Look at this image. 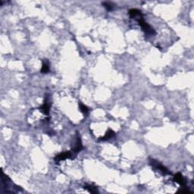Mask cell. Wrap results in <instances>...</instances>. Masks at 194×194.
<instances>
[{
  "instance_id": "6da1fadb",
  "label": "cell",
  "mask_w": 194,
  "mask_h": 194,
  "mask_svg": "<svg viewBox=\"0 0 194 194\" xmlns=\"http://www.w3.org/2000/svg\"><path fill=\"white\" fill-rule=\"evenodd\" d=\"M150 165L154 168L159 170L160 171L162 174H164V175H171V174L165 166L163 165L161 163H160L159 161H157V160L150 159Z\"/></svg>"
},
{
  "instance_id": "7a4b0ae2",
  "label": "cell",
  "mask_w": 194,
  "mask_h": 194,
  "mask_svg": "<svg viewBox=\"0 0 194 194\" xmlns=\"http://www.w3.org/2000/svg\"><path fill=\"white\" fill-rule=\"evenodd\" d=\"M138 23H139V25L142 27V29L144 30V31L147 34H150V35H154L155 34V31L150 25H149L148 23H146L144 21V18L142 19L138 20Z\"/></svg>"
},
{
  "instance_id": "3957f363",
  "label": "cell",
  "mask_w": 194,
  "mask_h": 194,
  "mask_svg": "<svg viewBox=\"0 0 194 194\" xmlns=\"http://www.w3.org/2000/svg\"><path fill=\"white\" fill-rule=\"evenodd\" d=\"M73 151H67V152H61V153L58 154L54 158V160H55L56 162H59L61 161H64V160L68 159V158H74V155H73Z\"/></svg>"
},
{
  "instance_id": "277c9868",
  "label": "cell",
  "mask_w": 194,
  "mask_h": 194,
  "mask_svg": "<svg viewBox=\"0 0 194 194\" xmlns=\"http://www.w3.org/2000/svg\"><path fill=\"white\" fill-rule=\"evenodd\" d=\"M129 15H130V17L131 18H135L137 21L140 19H142L143 17H144L142 12L136 9H132L130 10H129Z\"/></svg>"
},
{
  "instance_id": "5b68a950",
  "label": "cell",
  "mask_w": 194,
  "mask_h": 194,
  "mask_svg": "<svg viewBox=\"0 0 194 194\" xmlns=\"http://www.w3.org/2000/svg\"><path fill=\"white\" fill-rule=\"evenodd\" d=\"M50 106L51 104L49 102V97L48 96H46L45 100H44V104L43 106H41V107H40V110L42 112H43L45 115H48L49 114V110H50Z\"/></svg>"
},
{
  "instance_id": "8992f818",
  "label": "cell",
  "mask_w": 194,
  "mask_h": 194,
  "mask_svg": "<svg viewBox=\"0 0 194 194\" xmlns=\"http://www.w3.org/2000/svg\"><path fill=\"white\" fill-rule=\"evenodd\" d=\"M174 181L177 182L178 184H179L180 185L182 186L183 187H186V181L184 178L183 175L181 173H177L174 175Z\"/></svg>"
},
{
  "instance_id": "52a82bcc",
  "label": "cell",
  "mask_w": 194,
  "mask_h": 194,
  "mask_svg": "<svg viewBox=\"0 0 194 194\" xmlns=\"http://www.w3.org/2000/svg\"><path fill=\"white\" fill-rule=\"evenodd\" d=\"M83 149V145H82V142H81V140L80 136L78 135V133L77 134L76 137V144H75V146L73 149V152L74 153H78L80 151H81V149Z\"/></svg>"
},
{
  "instance_id": "ba28073f",
  "label": "cell",
  "mask_w": 194,
  "mask_h": 194,
  "mask_svg": "<svg viewBox=\"0 0 194 194\" xmlns=\"http://www.w3.org/2000/svg\"><path fill=\"white\" fill-rule=\"evenodd\" d=\"M50 71L49 68V61L48 60H43L42 61V68H41L40 72L42 74H47Z\"/></svg>"
},
{
  "instance_id": "9c48e42d",
  "label": "cell",
  "mask_w": 194,
  "mask_h": 194,
  "mask_svg": "<svg viewBox=\"0 0 194 194\" xmlns=\"http://www.w3.org/2000/svg\"><path fill=\"white\" fill-rule=\"evenodd\" d=\"M115 135V133L113 131V130H112V129H109V130H108V131L106 132V134H105L104 137H100L99 140H102V141H105V140H109L111 139V138L114 137Z\"/></svg>"
},
{
  "instance_id": "30bf717a",
  "label": "cell",
  "mask_w": 194,
  "mask_h": 194,
  "mask_svg": "<svg viewBox=\"0 0 194 194\" xmlns=\"http://www.w3.org/2000/svg\"><path fill=\"white\" fill-rule=\"evenodd\" d=\"M84 189L88 190V191L91 193H99L97 187H96V186L93 185V184H85V185H84Z\"/></svg>"
},
{
  "instance_id": "8fae6325",
  "label": "cell",
  "mask_w": 194,
  "mask_h": 194,
  "mask_svg": "<svg viewBox=\"0 0 194 194\" xmlns=\"http://www.w3.org/2000/svg\"><path fill=\"white\" fill-rule=\"evenodd\" d=\"M79 107H80V110H81V112H82L84 115H87V114L88 113L89 109H88V108H87V106L84 105L82 102H80L79 103Z\"/></svg>"
},
{
  "instance_id": "7c38bea8",
  "label": "cell",
  "mask_w": 194,
  "mask_h": 194,
  "mask_svg": "<svg viewBox=\"0 0 194 194\" xmlns=\"http://www.w3.org/2000/svg\"><path fill=\"white\" fill-rule=\"evenodd\" d=\"M102 5L108 11L113 10L114 6H115L114 4H112V2H102Z\"/></svg>"
}]
</instances>
